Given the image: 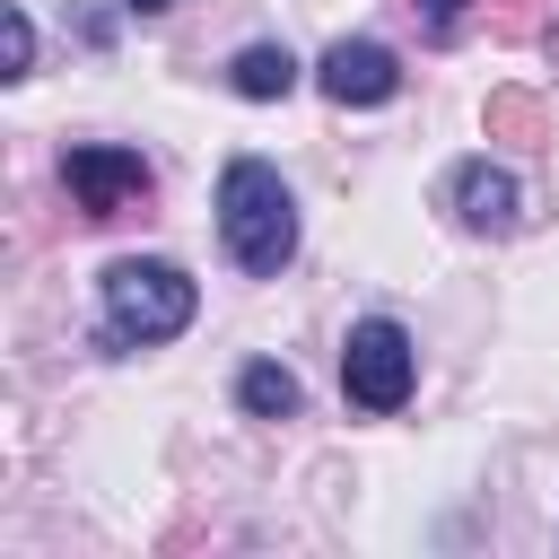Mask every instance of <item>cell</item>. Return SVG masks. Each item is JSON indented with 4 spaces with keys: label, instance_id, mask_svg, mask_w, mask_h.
<instances>
[{
    "label": "cell",
    "instance_id": "obj_10",
    "mask_svg": "<svg viewBox=\"0 0 559 559\" xmlns=\"http://www.w3.org/2000/svg\"><path fill=\"white\" fill-rule=\"evenodd\" d=\"M411 9H419V17H428V35H454V26H463V9H472V0H411Z\"/></svg>",
    "mask_w": 559,
    "mask_h": 559
},
{
    "label": "cell",
    "instance_id": "obj_6",
    "mask_svg": "<svg viewBox=\"0 0 559 559\" xmlns=\"http://www.w3.org/2000/svg\"><path fill=\"white\" fill-rule=\"evenodd\" d=\"M445 201H454V218H463L472 236H507V227L524 218L515 175H507V166H489V157H463V166L445 175Z\"/></svg>",
    "mask_w": 559,
    "mask_h": 559
},
{
    "label": "cell",
    "instance_id": "obj_8",
    "mask_svg": "<svg viewBox=\"0 0 559 559\" xmlns=\"http://www.w3.org/2000/svg\"><path fill=\"white\" fill-rule=\"evenodd\" d=\"M236 402H245L253 419H297V402H306V393H297V376H288V367H271V358H262V367H245V376H236Z\"/></svg>",
    "mask_w": 559,
    "mask_h": 559
},
{
    "label": "cell",
    "instance_id": "obj_4",
    "mask_svg": "<svg viewBox=\"0 0 559 559\" xmlns=\"http://www.w3.org/2000/svg\"><path fill=\"white\" fill-rule=\"evenodd\" d=\"M61 183H70V201H79L87 218H122L131 201H148V157H140V148L87 140V148L61 157Z\"/></svg>",
    "mask_w": 559,
    "mask_h": 559
},
{
    "label": "cell",
    "instance_id": "obj_11",
    "mask_svg": "<svg viewBox=\"0 0 559 559\" xmlns=\"http://www.w3.org/2000/svg\"><path fill=\"white\" fill-rule=\"evenodd\" d=\"M122 9H131V17H157V9H175V0H122Z\"/></svg>",
    "mask_w": 559,
    "mask_h": 559
},
{
    "label": "cell",
    "instance_id": "obj_9",
    "mask_svg": "<svg viewBox=\"0 0 559 559\" xmlns=\"http://www.w3.org/2000/svg\"><path fill=\"white\" fill-rule=\"evenodd\" d=\"M35 70V26H26V9H9V79H26Z\"/></svg>",
    "mask_w": 559,
    "mask_h": 559
},
{
    "label": "cell",
    "instance_id": "obj_5",
    "mask_svg": "<svg viewBox=\"0 0 559 559\" xmlns=\"http://www.w3.org/2000/svg\"><path fill=\"white\" fill-rule=\"evenodd\" d=\"M314 79H323L332 105H393V96H402V61H393L376 35H341V44L314 61Z\"/></svg>",
    "mask_w": 559,
    "mask_h": 559
},
{
    "label": "cell",
    "instance_id": "obj_3",
    "mask_svg": "<svg viewBox=\"0 0 559 559\" xmlns=\"http://www.w3.org/2000/svg\"><path fill=\"white\" fill-rule=\"evenodd\" d=\"M411 384H419V349H411V332H402L393 314L349 323V341H341V393H349L358 411H402Z\"/></svg>",
    "mask_w": 559,
    "mask_h": 559
},
{
    "label": "cell",
    "instance_id": "obj_1",
    "mask_svg": "<svg viewBox=\"0 0 559 559\" xmlns=\"http://www.w3.org/2000/svg\"><path fill=\"white\" fill-rule=\"evenodd\" d=\"M218 236H227V262L253 271V280H271L297 253V201H288L280 166L227 157V175H218Z\"/></svg>",
    "mask_w": 559,
    "mask_h": 559
},
{
    "label": "cell",
    "instance_id": "obj_2",
    "mask_svg": "<svg viewBox=\"0 0 559 559\" xmlns=\"http://www.w3.org/2000/svg\"><path fill=\"white\" fill-rule=\"evenodd\" d=\"M192 306H201V288L175 271V262H157V253H122V262H105V341L114 349H148V341H175L183 323H192Z\"/></svg>",
    "mask_w": 559,
    "mask_h": 559
},
{
    "label": "cell",
    "instance_id": "obj_7",
    "mask_svg": "<svg viewBox=\"0 0 559 559\" xmlns=\"http://www.w3.org/2000/svg\"><path fill=\"white\" fill-rule=\"evenodd\" d=\"M227 87L253 96V105H271V96L297 87V52H288V44H245V52L227 61Z\"/></svg>",
    "mask_w": 559,
    "mask_h": 559
}]
</instances>
